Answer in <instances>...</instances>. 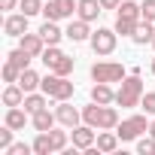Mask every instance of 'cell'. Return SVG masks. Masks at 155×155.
<instances>
[{
    "label": "cell",
    "instance_id": "obj_1",
    "mask_svg": "<svg viewBox=\"0 0 155 155\" xmlns=\"http://www.w3.org/2000/svg\"><path fill=\"white\" fill-rule=\"evenodd\" d=\"M82 122L91 125L94 131H113V128H119V113L110 104H94L91 101V107L82 110Z\"/></svg>",
    "mask_w": 155,
    "mask_h": 155
},
{
    "label": "cell",
    "instance_id": "obj_2",
    "mask_svg": "<svg viewBox=\"0 0 155 155\" xmlns=\"http://www.w3.org/2000/svg\"><path fill=\"white\" fill-rule=\"evenodd\" d=\"M140 101H143V79H140V70L134 67L131 76H125L119 91H116V104L131 110V107H140Z\"/></svg>",
    "mask_w": 155,
    "mask_h": 155
},
{
    "label": "cell",
    "instance_id": "obj_3",
    "mask_svg": "<svg viewBox=\"0 0 155 155\" xmlns=\"http://www.w3.org/2000/svg\"><path fill=\"white\" fill-rule=\"evenodd\" d=\"M140 21H143L140 3H134V0H122L119 15H116V34H122V37H134V31H137Z\"/></svg>",
    "mask_w": 155,
    "mask_h": 155
},
{
    "label": "cell",
    "instance_id": "obj_4",
    "mask_svg": "<svg viewBox=\"0 0 155 155\" xmlns=\"http://www.w3.org/2000/svg\"><path fill=\"white\" fill-rule=\"evenodd\" d=\"M52 101H70L73 97V91H76V85L67 79V76H58V73H49L46 79H43V85H40Z\"/></svg>",
    "mask_w": 155,
    "mask_h": 155
},
{
    "label": "cell",
    "instance_id": "obj_5",
    "mask_svg": "<svg viewBox=\"0 0 155 155\" xmlns=\"http://www.w3.org/2000/svg\"><path fill=\"white\" fill-rule=\"evenodd\" d=\"M40 58H43V64L49 67V73H58V76H70V73H73V58L64 55L58 46H49Z\"/></svg>",
    "mask_w": 155,
    "mask_h": 155
},
{
    "label": "cell",
    "instance_id": "obj_6",
    "mask_svg": "<svg viewBox=\"0 0 155 155\" xmlns=\"http://www.w3.org/2000/svg\"><path fill=\"white\" fill-rule=\"evenodd\" d=\"M91 79L94 82H122L125 79V67L116 61H97L91 67Z\"/></svg>",
    "mask_w": 155,
    "mask_h": 155
},
{
    "label": "cell",
    "instance_id": "obj_7",
    "mask_svg": "<svg viewBox=\"0 0 155 155\" xmlns=\"http://www.w3.org/2000/svg\"><path fill=\"white\" fill-rule=\"evenodd\" d=\"M76 6H79V0H49L43 6V15L52 18V21H61V18H73Z\"/></svg>",
    "mask_w": 155,
    "mask_h": 155
},
{
    "label": "cell",
    "instance_id": "obj_8",
    "mask_svg": "<svg viewBox=\"0 0 155 155\" xmlns=\"http://www.w3.org/2000/svg\"><path fill=\"white\" fill-rule=\"evenodd\" d=\"M116 31H110V28H97V31H91V49H94V55H113L116 52Z\"/></svg>",
    "mask_w": 155,
    "mask_h": 155
},
{
    "label": "cell",
    "instance_id": "obj_9",
    "mask_svg": "<svg viewBox=\"0 0 155 155\" xmlns=\"http://www.w3.org/2000/svg\"><path fill=\"white\" fill-rule=\"evenodd\" d=\"M143 131H149V125H146V116H131V119H125L122 125H119V140L125 143V140H137Z\"/></svg>",
    "mask_w": 155,
    "mask_h": 155
},
{
    "label": "cell",
    "instance_id": "obj_10",
    "mask_svg": "<svg viewBox=\"0 0 155 155\" xmlns=\"http://www.w3.org/2000/svg\"><path fill=\"white\" fill-rule=\"evenodd\" d=\"M55 116H58V122L64 125V128H76V125H79V110H76V107H70V101H58V107H55Z\"/></svg>",
    "mask_w": 155,
    "mask_h": 155
},
{
    "label": "cell",
    "instance_id": "obj_11",
    "mask_svg": "<svg viewBox=\"0 0 155 155\" xmlns=\"http://www.w3.org/2000/svg\"><path fill=\"white\" fill-rule=\"evenodd\" d=\"M18 49H25L31 58H40L46 52V40L40 37V31L37 34H25V37H18Z\"/></svg>",
    "mask_w": 155,
    "mask_h": 155
},
{
    "label": "cell",
    "instance_id": "obj_12",
    "mask_svg": "<svg viewBox=\"0 0 155 155\" xmlns=\"http://www.w3.org/2000/svg\"><path fill=\"white\" fill-rule=\"evenodd\" d=\"M28 18H31V15H25V12H18V15H6V21H3V34H9V37H25V34H28Z\"/></svg>",
    "mask_w": 155,
    "mask_h": 155
},
{
    "label": "cell",
    "instance_id": "obj_13",
    "mask_svg": "<svg viewBox=\"0 0 155 155\" xmlns=\"http://www.w3.org/2000/svg\"><path fill=\"white\" fill-rule=\"evenodd\" d=\"M104 12V6H101V0H79V6H76V15H79L82 21H97V15Z\"/></svg>",
    "mask_w": 155,
    "mask_h": 155
},
{
    "label": "cell",
    "instance_id": "obj_14",
    "mask_svg": "<svg viewBox=\"0 0 155 155\" xmlns=\"http://www.w3.org/2000/svg\"><path fill=\"white\" fill-rule=\"evenodd\" d=\"M94 128L91 125H76L73 128V146L76 149H88V146H94Z\"/></svg>",
    "mask_w": 155,
    "mask_h": 155
},
{
    "label": "cell",
    "instance_id": "obj_15",
    "mask_svg": "<svg viewBox=\"0 0 155 155\" xmlns=\"http://www.w3.org/2000/svg\"><path fill=\"white\" fill-rule=\"evenodd\" d=\"M40 37H43L49 46H58V43H61V37H67V34H64V31H61L52 18H46V21L40 25Z\"/></svg>",
    "mask_w": 155,
    "mask_h": 155
},
{
    "label": "cell",
    "instance_id": "obj_16",
    "mask_svg": "<svg viewBox=\"0 0 155 155\" xmlns=\"http://www.w3.org/2000/svg\"><path fill=\"white\" fill-rule=\"evenodd\" d=\"M31 122H34V128H37V131H52V128H55V122H58V116H55V113H49V107H43V110H37V113L31 116Z\"/></svg>",
    "mask_w": 155,
    "mask_h": 155
},
{
    "label": "cell",
    "instance_id": "obj_17",
    "mask_svg": "<svg viewBox=\"0 0 155 155\" xmlns=\"http://www.w3.org/2000/svg\"><path fill=\"white\" fill-rule=\"evenodd\" d=\"M64 34H67V40H73V43H82V40H91V31H88V21H82V18H76V21H70V28H67Z\"/></svg>",
    "mask_w": 155,
    "mask_h": 155
},
{
    "label": "cell",
    "instance_id": "obj_18",
    "mask_svg": "<svg viewBox=\"0 0 155 155\" xmlns=\"http://www.w3.org/2000/svg\"><path fill=\"white\" fill-rule=\"evenodd\" d=\"M25 94H28V91H25L18 82H9V85L3 88V104H6V107H21V104H25Z\"/></svg>",
    "mask_w": 155,
    "mask_h": 155
},
{
    "label": "cell",
    "instance_id": "obj_19",
    "mask_svg": "<svg viewBox=\"0 0 155 155\" xmlns=\"http://www.w3.org/2000/svg\"><path fill=\"white\" fill-rule=\"evenodd\" d=\"M91 101L94 104H116V91L110 88V82H94L91 85Z\"/></svg>",
    "mask_w": 155,
    "mask_h": 155
},
{
    "label": "cell",
    "instance_id": "obj_20",
    "mask_svg": "<svg viewBox=\"0 0 155 155\" xmlns=\"http://www.w3.org/2000/svg\"><path fill=\"white\" fill-rule=\"evenodd\" d=\"M152 37H155V21H146V18H143V21L137 25V31H134L131 40H134L137 46H146V43H152Z\"/></svg>",
    "mask_w": 155,
    "mask_h": 155
},
{
    "label": "cell",
    "instance_id": "obj_21",
    "mask_svg": "<svg viewBox=\"0 0 155 155\" xmlns=\"http://www.w3.org/2000/svg\"><path fill=\"white\" fill-rule=\"evenodd\" d=\"M28 116H31V113H28L25 107H9V113H6V125H9L12 131H21V128L28 125Z\"/></svg>",
    "mask_w": 155,
    "mask_h": 155
},
{
    "label": "cell",
    "instance_id": "obj_22",
    "mask_svg": "<svg viewBox=\"0 0 155 155\" xmlns=\"http://www.w3.org/2000/svg\"><path fill=\"white\" fill-rule=\"evenodd\" d=\"M94 146H97V152H116V149H119V134H113V131H101L97 140H94Z\"/></svg>",
    "mask_w": 155,
    "mask_h": 155
},
{
    "label": "cell",
    "instance_id": "obj_23",
    "mask_svg": "<svg viewBox=\"0 0 155 155\" xmlns=\"http://www.w3.org/2000/svg\"><path fill=\"white\" fill-rule=\"evenodd\" d=\"M18 85H21L25 91H37V88L43 85V79H40V73H37V70L28 67V70H21V76H18Z\"/></svg>",
    "mask_w": 155,
    "mask_h": 155
},
{
    "label": "cell",
    "instance_id": "obj_24",
    "mask_svg": "<svg viewBox=\"0 0 155 155\" xmlns=\"http://www.w3.org/2000/svg\"><path fill=\"white\" fill-rule=\"evenodd\" d=\"M46 97H49V94H46V91H43V94H34V91H28V94H25V104H21V107H25V110H28V113H31V116H34V113H37V110H43V107H46V104H49V101H46Z\"/></svg>",
    "mask_w": 155,
    "mask_h": 155
},
{
    "label": "cell",
    "instance_id": "obj_25",
    "mask_svg": "<svg viewBox=\"0 0 155 155\" xmlns=\"http://www.w3.org/2000/svg\"><path fill=\"white\" fill-rule=\"evenodd\" d=\"M31 146H34V155H49V152H52V134H49V131H40Z\"/></svg>",
    "mask_w": 155,
    "mask_h": 155
},
{
    "label": "cell",
    "instance_id": "obj_26",
    "mask_svg": "<svg viewBox=\"0 0 155 155\" xmlns=\"http://www.w3.org/2000/svg\"><path fill=\"white\" fill-rule=\"evenodd\" d=\"M6 61H9V64H15L18 70H28V64H31V55H28L25 49H12V52L6 55Z\"/></svg>",
    "mask_w": 155,
    "mask_h": 155
},
{
    "label": "cell",
    "instance_id": "obj_27",
    "mask_svg": "<svg viewBox=\"0 0 155 155\" xmlns=\"http://www.w3.org/2000/svg\"><path fill=\"white\" fill-rule=\"evenodd\" d=\"M52 134V152H64V146H67V131H49Z\"/></svg>",
    "mask_w": 155,
    "mask_h": 155
},
{
    "label": "cell",
    "instance_id": "obj_28",
    "mask_svg": "<svg viewBox=\"0 0 155 155\" xmlns=\"http://www.w3.org/2000/svg\"><path fill=\"white\" fill-rule=\"evenodd\" d=\"M25 15H37V12H43V0H21V6H18Z\"/></svg>",
    "mask_w": 155,
    "mask_h": 155
},
{
    "label": "cell",
    "instance_id": "obj_29",
    "mask_svg": "<svg viewBox=\"0 0 155 155\" xmlns=\"http://www.w3.org/2000/svg\"><path fill=\"white\" fill-rule=\"evenodd\" d=\"M137 152H140V155H155V137H152V134L143 137V140L137 143Z\"/></svg>",
    "mask_w": 155,
    "mask_h": 155
},
{
    "label": "cell",
    "instance_id": "obj_30",
    "mask_svg": "<svg viewBox=\"0 0 155 155\" xmlns=\"http://www.w3.org/2000/svg\"><path fill=\"white\" fill-rule=\"evenodd\" d=\"M18 76H21V70L6 61V64H3V79H6V82H18Z\"/></svg>",
    "mask_w": 155,
    "mask_h": 155
},
{
    "label": "cell",
    "instance_id": "obj_31",
    "mask_svg": "<svg viewBox=\"0 0 155 155\" xmlns=\"http://www.w3.org/2000/svg\"><path fill=\"white\" fill-rule=\"evenodd\" d=\"M140 107H143L149 116H155V91H143V101H140Z\"/></svg>",
    "mask_w": 155,
    "mask_h": 155
},
{
    "label": "cell",
    "instance_id": "obj_32",
    "mask_svg": "<svg viewBox=\"0 0 155 155\" xmlns=\"http://www.w3.org/2000/svg\"><path fill=\"white\" fill-rule=\"evenodd\" d=\"M140 12H143L146 21H155V0H143V3H140Z\"/></svg>",
    "mask_w": 155,
    "mask_h": 155
},
{
    "label": "cell",
    "instance_id": "obj_33",
    "mask_svg": "<svg viewBox=\"0 0 155 155\" xmlns=\"http://www.w3.org/2000/svg\"><path fill=\"white\" fill-rule=\"evenodd\" d=\"M12 134H15V131H12L9 125H6L3 131H0V149H3V152H6L9 146H12Z\"/></svg>",
    "mask_w": 155,
    "mask_h": 155
},
{
    "label": "cell",
    "instance_id": "obj_34",
    "mask_svg": "<svg viewBox=\"0 0 155 155\" xmlns=\"http://www.w3.org/2000/svg\"><path fill=\"white\" fill-rule=\"evenodd\" d=\"M28 152H34V146H28V143H12L6 149V155H28Z\"/></svg>",
    "mask_w": 155,
    "mask_h": 155
},
{
    "label": "cell",
    "instance_id": "obj_35",
    "mask_svg": "<svg viewBox=\"0 0 155 155\" xmlns=\"http://www.w3.org/2000/svg\"><path fill=\"white\" fill-rule=\"evenodd\" d=\"M0 6H3V9H18L21 0H0Z\"/></svg>",
    "mask_w": 155,
    "mask_h": 155
},
{
    "label": "cell",
    "instance_id": "obj_36",
    "mask_svg": "<svg viewBox=\"0 0 155 155\" xmlns=\"http://www.w3.org/2000/svg\"><path fill=\"white\" fill-rule=\"evenodd\" d=\"M101 6H104V9H119L122 0H101Z\"/></svg>",
    "mask_w": 155,
    "mask_h": 155
},
{
    "label": "cell",
    "instance_id": "obj_37",
    "mask_svg": "<svg viewBox=\"0 0 155 155\" xmlns=\"http://www.w3.org/2000/svg\"><path fill=\"white\" fill-rule=\"evenodd\" d=\"M149 134H152V137H155V122H152V125H149Z\"/></svg>",
    "mask_w": 155,
    "mask_h": 155
},
{
    "label": "cell",
    "instance_id": "obj_38",
    "mask_svg": "<svg viewBox=\"0 0 155 155\" xmlns=\"http://www.w3.org/2000/svg\"><path fill=\"white\" fill-rule=\"evenodd\" d=\"M152 73H155V58H152Z\"/></svg>",
    "mask_w": 155,
    "mask_h": 155
},
{
    "label": "cell",
    "instance_id": "obj_39",
    "mask_svg": "<svg viewBox=\"0 0 155 155\" xmlns=\"http://www.w3.org/2000/svg\"><path fill=\"white\" fill-rule=\"evenodd\" d=\"M152 49H155V37H152Z\"/></svg>",
    "mask_w": 155,
    "mask_h": 155
}]
</instances>
